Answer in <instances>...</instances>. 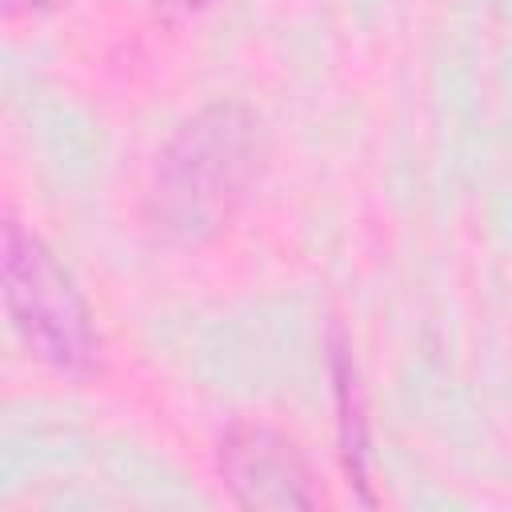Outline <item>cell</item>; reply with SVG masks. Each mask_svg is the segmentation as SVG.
Wrapping results in <instances>:
<instances>
[{
	"mask_svg": "<svg viewBox=\"0 0 512 512\" xmlns=\"http://www.w3.org/2000/svg\"><path fill=\"white\" fill-rule=\"evenodd\" d=\"M264 132L252 108L216 100L188 116L160 148L148 188V224L160 240L196 248L220 236L260 176Z\"/></svg>",
	"mask_w": 512,
	"mask_h": 512,
	"instance_id": "6da1fadb",
	"label": "cell"
},
{
	"mask_svg": "<svg viewBox=\"0 0 512 512\" xmlns=\"http://www.w3.org/2000/svg\"><path fill=\"white\" fill-rule=\"evenodd\" d=\"M0 280L20 340L60 372H88L96 360L92 312L52 248L12 216L0 228Z\"/></svg>",
	"mask_w": 512,
	"mask_h": 512,
	"instance_id": "7a4b0ae2",
	"label": "cell"
},
{
	"mask_svg": "<svg viewBox=\"0 0 512 512\" xmlns=\"http://www.w3.org/2000/svg\"><path fill=\"white\" fill-rule=\"evenodd\" d=\"M224 488L240 508L252 512H308L316 508L312 472L300 448L268 424L236 420L216 448Z\"/></svg>",
	"mask_w": 512,
	"mask_h": 512,
	"instance_id": "3957f363",
	"label": "cell"
},
{
	"mask_svg": "<svg viewBox=\"0 0 512 512\" xmlns=\"http://www.w3.org/2000/svg\"><path fill=\"white\" fill-rule=\"evenodd\" d=\"M332 376H336V400H340V444H344V464H348V476L352 484L360 488V496L372 504V492H368V436H364V420H360V392H356V372H352V360H348V348L340 340V328H336V348H332Z\"/></svg>",
	"mask_w": 512,
	"mask_h": 512,
	"instance_id": "277c9868",
	"label": "cell"
},
{
	"mask_svg": "<svg viewBox=\"0 0 512 512\" xmlns=\"http://www.w3.org/2000/svg\"><path fill=\"white\" fill-rule=\"evenodd\" d=\"M160 4H168V8H176V12H192V8H204L208 0H160Z\"/></svg>",
	"mask_w": 512,
	"mask_h": 512,
	"instance_id": "5b68a950",
	"label": "cell"
},
{
	"mask_svg": "<svg viewBox=\"0 0 512 512\" xmlns=\"http://www.w3.org/2000/svg\"><path fill=\"white\" fill-rule=\"evenodd\" d=\"M40 4H48V0H8V8H40Z\"/></svg>",
	"mask_w": 512,
	"mask_h": 512,
	"instance_id": "8992f818",
	"label": "cell"
}]
</instances>
